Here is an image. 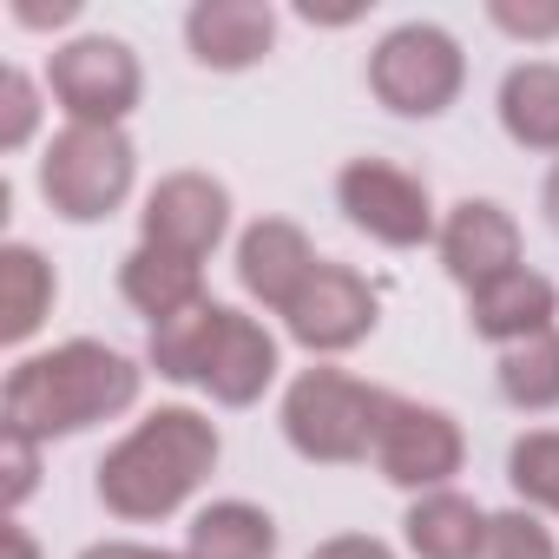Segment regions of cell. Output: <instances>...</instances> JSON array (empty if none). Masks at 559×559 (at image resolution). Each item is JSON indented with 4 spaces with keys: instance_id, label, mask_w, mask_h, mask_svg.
<instances>
[{
    "instance_id": "7a4b0ae2",
    "label": "cell",
    "mask_w": 559,
    "mask_h": 559,
    "mask_svg": "<svg viewBox=\"0 0 559 559\" xmlns=\"http://www.w3.org/2000/svg\"><path fill=\"white\" fill-rule=\"evenodd\" d=\"M211 461H217V428L198 408H158L99 461V500L119 520H165L171 507L191 500Z\"/></svg>"
},
{
    "instance_id": "3957f363",
    "label": "cell",
    "mask_w": 559,
    "mask_h": 559,
    "mask_svg": "<svg viewBox=\"0 0 559 559\" xmlns=\"http://www.w3.org/2000/svg\"><path fill=\"white\" fill-rule=\"evenodd\" d=\"M395 395L362 389L343 369H310L290 395H284V435L297 454L310 461H362L382 441V415Z\"/></svg>"
},
{
    "instance_id": "484cf974",
    "label": "cell",
    "mask_w": 559,
    "mask_h": 559,
    "mask_svg": "<svg viewBox=\"0 0 559 559\" xmlns=\"http://www.w3.org/2000/svg\"><path fill=\"white\" fill-rule=\"evenodd\" d=\"M493 27H507L520 40H552L559 34V8H513V0H493Z\"/></svg>"
},
{
    "instance_id": "7402d4cb",
    "label": "cell",
    "mask_w": 559,
    "mask_h": 559,
    "mask_svg": "<svg viewBox=\"0 0 559 559\" xmlns=\"http://www.w3.org/2000/svg\"><path fill=\"white\" fill-rule=\"evenodd\" d=\"M500 395L513 408H526V415L559 408V336L552 330L546 336H526V343H513L500 356Z\"/></svg>"
},
{
    "instance_id": "d6986e66",
    "label": "cell",
    "mask_w": 559,
    "mask_h": 559,
    "mask_svg": "<svg viewBox=\"0 0 559 559\" xmlns=\"http://www.w3.org/2000/svg\"><path fill=\"white\" fill-rule=\"evenodd\" d=\"M47 310H53V263L34 243H8L0 250V336L27 343Z\"/></svg>"
},
{
    "instance_id": "83f0119b",
    "label": "cell",
    "mask_w": 559,
    "mask_h": 559,
    "mask_svg": "<svg viewBox=\"0 0 559 559\" xmlns=\"http://www.w3.org/2000/svg\"><path fill=\"white\" fill-rule=\"evenodd\" d=\"M317 559H395V552H389L382 539H362V533H349V539H330Z\"/></svg>"
},
{
    "instance_id": "ffe728a7",
    "label": "cell",
    "mask_w": 559,
    "mask_h": 559,
    "mask_svg": "<svg viewBox=\"0 0 559 559\" xmlns=\"http://www.w3.org/2000/svg\"><path fill=\"white\" fill-rule=\"evenodd\" d=\"M276 520L250 500H217L191 520V559H270Z\"/></svg>"
},
{
    "instance_id": "4dcf8cb0",
    "label": "cell",
    "mask_w": 559,
    "mask_h": 559,
    "mask_svg": "<svg viewBox=\"0 0 559 559\" xmlns=\"http://www.w3.org/2000/svg\"><path fill=\"white\" fill-rule=\"evenodd\" d=\"M8 559H40L34 539H27V526H8Z\"/></svg>"
},
{
    "instance_id": "8fae6325",
    "label": "cell",
    "mask_w": 559,
    "mask_h": 559,
    "mask_svg": "<svg viewBox=\"0 0 559 559\" xmlns=\"http://www.w3.org/2000/svg\"><path fill=\"white\" fill-rule=\"evenodd\" d=\"M441 257H448V276H454V284L480 290V284H493V276L520 270V224H513L500 204L467 198V204H454L448 224H441Z\"/></svg>"
},
{
    "instance_id": "4316f807",
    "label": "cell",
    "mask_w": 559,
    "mask_h": 559,
    "mask_svg": "<svg viewBox=\"0 0 559 559\" xmlns=\"http://www.w3.org/2000/svg\"><path fill=\"white\" fill-rule=\"evenodd\" d=\"M34 448H40V441H27V435H14V428H8V507H21V500L34 493V480H40Z\"/></svg>"
},
{
    "instance_id": "2e32d148",
    "label": "cell",
    "mask_w": 559,
    "mask_h": 559,
    "mask_svg": "<svg viewBox=\"0 0 559 559\" xmlns=\"http://www.w3.org/2000/svg\"><path fill=\"white\" fill-rule=\"evenodd\" d=\"M119 290H126V304L145 310L152 323H171V317H185V310L204 304V270H198L191 257H171V250H158V243H139V250L126 257V270H119Z\"/></svg>"
},
{
    "instance_id": "4fadbf2b",
    "label": "cell",
    "mask_w": 559,
    "mask_h": 559,
    "mask_svg": "<svg viewBox=\"0 0 559 559\" xmlns=\"http://www.w3.org/2000/svg\"><path fill=\"white\" fill-rule=\"evenodd\" d=\"M185 34H191V53H198L204 67L237 73V67H250V60L270 53L276 14L263 8V0H204V8H191Z\"/></svg>"
},
{
    "instance_id": "ba28073f",
    "label": "cell",
    "mask_w": 559,
    "mask_h": 559,
    "mask_svg": "<svg viewBox=\"0 0 559 559\" xmlns=\"http://www.w3.org/2000/svg\"><path fill=\"white\" fill-rule=\"evenodd\" d=\"M230 230V191L204 171H178L145 198V243L204 263Z\"/></svg>"
},
{
    "instance_id": "cb8c5ba5",
    "label": "cell",
    "mask_w": 559,
    "mask_h": 559,
    "mask_svg": "<svg viewBox=\"0 0 559 559\" xmlns=\"http://www.w3.org/2000/svg\"><path fill=\"white\" fill-rule=\"evenodd\" d=\"M487 559H552V533L533 513H500L487 533Z\"/></svg>"
},
{
    "instance_id": "e0dca14e",
    "label": "cell",
    "mask_w": 559,
    "mask_h": 559,
    "mask_svg": "<svg viewBox=\"0 0 559 559\" xmlns=\"http://www.w3.org/2000/svg\"><path fill=\"white\" fill-rule=\"evenodd\" d=\"M487 533H493V520L461 493H428L408 513V546L421 559H487Z\"/></svg>"
},
{
    "instance_id": "1f68e13d",
    "label": "cell",
    "mask_w": 559,
    "mask_h": 559,
    "mask_svg": "<svg viewBox=\"0 0 559 559\" xmlns=\"http://www.w3.org/2000/svg\"><path fill=\"white\" fill-rule=\"evenodd\" d=\"M546 217H552V230H559V171L546 178Z\"/></svg>"
},
{
    "instance_id": "5b68a950",
    "label": "cell",
    "mask_w": 559,
    "mask_h": 559,
    "mask_svg": "<svg viewBox=\"0 0 559 559\" xmlns=\"http://www.w3.org/2000/svg\"><path fill=\"white\" fill-rule=\"evenodd\" d=\"M461 47L441 34V27H395L382 47H376V60H369V86H376V99L389 106V112H408V119H435V112H448L454 106V93H461Z\"/></svg>"
},
{
    "instance_id": "8992f818",
    "label": "cell",
    "mask_w": 559,
    "mask_h": 559,
    "mask_svg": "<svg viewBox=\"0 0 559 559\" xmlns=\"http://www.w3.org/2000/svg\"><path fill=\"white\" fill-rule=\"evenodd\" d=\"M336 198H343L349 224H356V230H369V237H376V243H389V250H415V243H428V237H435L428 185H421V178H408V171H395L389 158H356V165H343Z\"/></svg>"
},
{
    "instance_id": "44dd1931",
    "label": "cell",
    "mask_w": 559,
    "mask_h": 559,
    "mask_svg": "<svg viewBox=\"0 0 559 559\" xmlns=\"http://www.w3.org/2000/svg\"><path fill=\"white\" fill-rule=\"evenodd\" d=\"M224 317H230V310L198 304V310H185V317H171V323H152V362H158V376H165V382H198L204 362H211V349H217Z\"/></svg>"
},
{
    "instance_id": "30bf717a",
    "label": "cell",
    "mask_w": 559,
    "mask_h": 559,
    "mask_svg": "<svg viewBox=\"0 0 559 559\" xmlns=\"http://www.w3.org/2000/svg\"><path fill=\"white\" fill-rule=\"evenodd\" d=\"M284 317H290V336L304 349L330 356V349H349V343H362L376 330V290L343 263H317V276L297 290V304Z\"/></svg>"
},
{
    "instance_id": "ac0fdd59",
    "label": "cell",
    "mask_w": 559,
    "mask_h": 559,
    "mask_svg": "<svg viewBox=\"0 0 559 559\" xmlns=\"http://www.w3.org/2000/svg\"><path fill=\"white\" fill-rule=\"evenodd\" d=\"M500 126L526 152H559V67H546V60L513 67L500 86Z\"/></svg>"
},
{
    "instance_id": "6da1fadb",
    "label": "cell",
    "mask_w": 559,
    "mask_h": 559,
    "mask_svg": "<svg viewBox=\"0 0 559 559\" xmlns=\"http://www.w3.org/2000/svg\"><path fill=\"white\" fill-rule=\"evenodd\" d=\"M139 402V369L106 343H67L8 376V428L27 441L80 435Z\"/></svg>"
},
{
    "instance_id": "9c48e42d",
    "label": "cell",
    "mask_w": 559,
    "mask_h": 559,
    "mask_svg": "<svg viewBox=\"0 0 559 559\" xmlns=\"http://www.w3.org/2000/svg\"><path fill=\"white\" fill-rule=\"evenodd\" d=\"M376 461H382V474H389L395 487H441L448 474H461V428H454L441 408L389 402Z\"/></svg>"
},
{
    "instance_id": "5bb4252c",
    "label": "cell",
    "mask_w": 559,
    "mask_h": 559,
    "mask_svg": "<svg viewBox=\"0 0 559 559\" xmlns=\"http://www.w3.org/2000/svg\"><path fill=\"white\" fill-rule=\"evenodd\" d=\"M270 376H276V343H270V330H263L257 317H237V310H230L198 382H204L224 408H250V402L270 389Z\"/></svg>"
},
{
    "instance_id": "603a6c76",
    "label": "cell",
    "mask_w": 559,
    "mask_h": 559,
    "mask_svg": "<svg viewBox=\"0 0 559 559\" xmlns=\"http://www.w3.org/2000/svg\"><path fill=\"white\" fill-rule=\"evenodd\" d=\"M507 480H513L533 507H552V513H559V435L539 428V435L513 441V454H507Z\"/></svg>"
},
{
    "instance_id": "277c9868",
    "label": "cell",
    "mask_w": 559,
    "mask_h": 559,
    "mask_svg": "<svg viewBox=\"0 0 559 559\" xmlns=\"http://www.w3.org/2000/svg\"><path fill=\"white\" fill-rule=\"evenodd\" d=\"M40 191L60 217H112L132 191V145L119 126H67L40 158Z\"/></svg>"
},
{
    "instance_id": "d4e9b609",
    "label": "cell",
    "mask_w": 559,
    "mask_h": 559,
    "mask_svg": "<svg viewBox=\"0 0 559 559\" xmlns=\"http://www.w3.org/2000/svg\"><path fill=\"white\" fill-rule=\"evenodd\" d=\"M0 99H8V126H0V145L21 152L27 132H34V119H40V106H34V80H27V73H8V80H0Z\"/></svg>"
},
{
    "instance_id": "52a82bcc",
    "label": "cell",
    "mask_w": 559,
    "mask_h": 559,
    "mask_svg": "<svg viewBox=\"0 0 559 559\" xmlns=\"http://www.w3.org/2000/svg\"><path fill=\"white\" fill-rule=\"evenodd\" d=\"M53 99L73 112V126H119L139 106V60L126 40H73L53 53Z\"/></svg>"
},
{
    "instance_id": "f1b7e54d",
    "label": "cell",
    "mask_w": 559,
    "mask_h": 559,
    "mask_svg": "<svg viewBox=\"0 0 559 559\" xmlns=\"http://www.w3.org/2000/svg\"><path fill=\"white\" fill-rule=\"evenodd\" d=\"M14 21L21 27H60V21H73V0H53V8H27V0H21Z\"/></svg>"
},
{
    "instance_id": "f546056e",
    "label": "cell",
    "mask_w": 559,
    "mask_h": 559,
    "mask_svg": "<svg viewBox=\"0 0 559 559\" xmlns=\"http://www.w3.org/2000/svg\"><path fill=\"white\" fill-rule=\"evenodd\" d=\"M80 559H178V552H152V546H93Z\"/></svg>"
},
{
    "instance_id": "7c38bea8",
    "label": "cell",
    "mask_w": 559,
    "mask_h": 559,
    "mask_svg": "<svg viewBox=\"0 0 559 559\" xmlns=\"http://www.w3.org/2000/svg\"><path fill=\"white\" fill-rule=\"evenodd\" d=\"M310 276H317V257H310V237H304L297 224L263 217V224L243 230V243H237V284H243L257 304L290 310Z\"/></svg>"
},
{
    "instance_id": "9a60e30c",
    "label": "cell",
    "mask_w": 559,
    "mask_h": 559,
    "mask_svg": "<svg viewBox=\"0 0 559 559\" xmlns=\"http://www.w3.org/2000/svg\"><path fill=\"white\" fill-rule=\"evenodd\" d=\"M552 284L539 270H507V276H493V284H480L474 290V304H467V317H474V330L487 336V343H526V336H546L552 330Z\"/></svg>"
}]
</instances>
